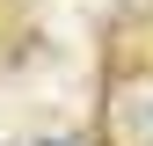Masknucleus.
<instances>
[{"instance_id": "nucleus-1", "label": "nucleus", "mask_w": 153, "mask_h": 146, "mask_svg": "<svg viewBox=\"0 0 153 146\" xmlns=\"http://www.w3.org/2000/svg\"><path fill=\"white\" fill-rule=\"evenodd\" d=\"M102 146H153V66H117L102 88Z\"/></svg>"}, {"instance_id": "nucleus-2", "label": "nucleus", "mask_w": 153, "mask_h": 146, "mask_svg": "<svg viewBox=\"0 0 153 146\" xmlns=\"http://www.w3.org/2000/svg\"><path fill=\"white\" fill-rule=\"evenodd\" d=\"M36 146H73V139H36Z\"/></svg>"}]
</instances>
